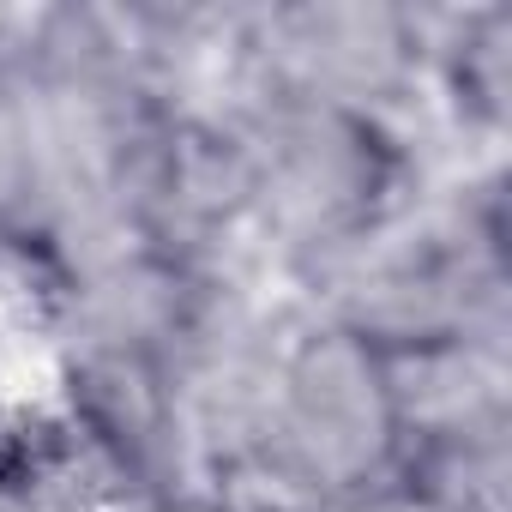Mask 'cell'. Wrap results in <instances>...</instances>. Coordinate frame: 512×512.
<instances>
[{
    "label": "cell",
    "instance_id": "obj_5",
    "mask_svg": "<svg viewBox=\"0 0 512 512\" xmlns=\"http://www.w3.org/2000/svg\"><path fill=\"white\" fill-rule=\"evenodd\" d=\"M422 97L452 157H506L512 139V0L422 7Z\"/></svg>",
    "mask_w": 512,
    "mask_h": 512
},
{
    "label": "cell",
    "instance_id": "obj_4",
    "mask_svg": "<svg viewBox=\"0 0 512 512\" xmlns=\"http://www.w3.org/2000/svg\"><path fill=\"white\" fill-rule=\"evenodd\" d=\"M43 398L97 464L115 512L205 482L187 392L169 362L139 350H43Z\"/></svg>",
    "mask_w": 512,
    "mask_h": 512
},
{
    "label": "cell",
    "instance_id": "obj_8",
    "mask_svg": "<svg viewBox=\"0 0 512 512\" xmlns=\"http://www.w3.org/2000/svg\"><path fill=\"white\" fill-rule=\"evenodd\" d=\"M37 97V55H31V7H0V103Z\"/></svg>",
    "mask_w": 512,
    "mask_h": 512
},
{
    "label": "cell",
    "instance_id": "obj_7",
    "mask_svg": "<svg viewBox=\"0 0 512 512\" xmlns=\"http://www.w3.org/2000/svg\"><path fill=\"white\" fill-rule=\"evenodd\" d=\"M386 512H512V428L404 440Z\"/></svg>",
    "mask_w": 512,
    "mask_h": 512
},
{
    "label": "cell",
    "instance_id": "obj_9",
    "mask_svg": "<svg viewBox=\"0 0 512 512\" xmlns=\"http://www.w3.org/2000/svg\"><path fill=\"white\" fill-rule=\"evenodd\" d=\"M127 512H241L235 500H223L217 488H175V494H157V500H139V506H127Z\"/></svg>",
    "mask_w": 512,
    "mask_h": 512
},
{
    "label": "cell",
    "instance_id": "obj_6",
    "mask_svg": "<svg viewBox=\"0 0 512 512\" xmlns=\"http://www.w3.org/2000/svg\"><path fill=\"white\" fill-rule=\"evenodd\" d=\"M392 410L404 440L428 434H470V428H512V350L446 338L422 350L380 356Z\"/></svg>",
    "mask_w": 512,
    "mask_h": 512
},
{
    "label": "cell",
    "instance_id": "obj_2",
    "mask_svg": "<svg viewBox=\"0 0 512 512\" xmlns=\"http://www.w3.org/2000/svg\"><path fill=\"white\" fill-rule=\"evenodd\" d=\"M404 452L386 362L344 326L296 308L247 464L211 482L241 512H386Z\"/></svg>",
    "mask_w": 512,
    "mask_h": 512
},
{
    "label": "cell",
    "instance_id": "obj_3",
    "mask_svg": "<svg viewBox=\"0 0 512 512\" xmlns=\"http://www.w3.org/2000/svg\"><path fill=\"white\" fill-rule=\"evenodd\" d=\"M241 79L247 97L278 91L392 121H428L422 7H404V0H272V7H247Z\"/></svg>",
    "mask_w": 512,
    "mask_h": 512
},
{
    "label": "cell",
    "instance_id": "obj_1",
    "mask_svg": "<svg viewBox=\"0 0 512 512\" xmlns=\"http://www.w3.org/2000/svg\"><path fill=\"white\" fill-rule=\"evenodd\" d=\"M241 127L253 151L247 241L278 284L410 205L452 163L434 121H392L320 97H247Z\"/></svg>",
    "mask_w": 512,
    "mask_h": 512
}]
</instances>
